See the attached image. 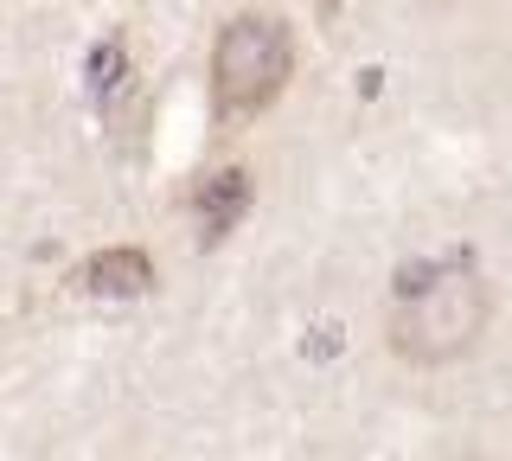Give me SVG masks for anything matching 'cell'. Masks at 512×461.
<instances>
[{
    "label": "cell",
    "mask_w": 512,
    "mask_h": 461,
    "mask_svg": "<svg viewBox=\"0 0 512 461\" xmlns=\"http://www.w3.org/2000/svg\"><path fill=\"white\" fill-rule=\"evenodd\" d=\"M493 321L487 276H474L468 263H410L397 276L391 301V353L404 365H455L474 353L480 333Z\"/></svg>",
    "instance_id": "6da1fadb"
},
{
    "label": "cell",
    "mask_w": 512,
    "mask_h": 461,
    "mask_svg": "<svg viewBox=\"0 0 512 461\" xmlns=\"http://www.w3.org/2000/svg\"><path fill=\"white\" fill-rule=\"evenodd\" d=\"M295 39L276 13H237L212 39V109L218 122H250L288 90Z\"/></svg>",
    "instance_id": "7a4b0ae2"
},
{
    "label": "cell",
    "mask_w": 512,
    "mask_h": 461,
    "mask_svg": "<svg viewBox=\"0 0 512 461\" xmlns=\"http://www.w3.org/2000/svg\"><path fill=\"white\" fill-rule=\"evenodd\" d=\"M250 199H256V186H250V173H244V167H218V173H205L199 193H192V218H199V237H205V244H224V237L244 225Z\"/></svg>",
    "instance_id": "3957f363"
},
{
    "label": "cell",
    "mask_w": 512,
    "mask_h": 461,
    "mask_svg": "<svg viewBox=\"0 0 512 461\" xmlns=\"http://www.w3.org/2000/svg\"><path fill=\"white\" fill-rule=\"evenodd\" d=\"M77 282L103 301H135V295L154 289V257L148 250H96V257L77 269Z\"/></svg>",
    "instance_id": "277c9868"
},
{
    "label": "cell",
    "mask_w": 512,
    "mask_h": 461,
    "mask_svg": "<svg viewBox=\"0 0 512 461\" xmlns=\"http://www.w3.org/2000/svg\"><path fill=\"white\" fill-rule=\"evenodd\" d=\"M84 71H90V97L103 103L109 90H116L122 77H128V45H122L116 33H109V39H103V45H96V52H90V65H84Z\"/></svg>",
    "instance_id": "5b68a950"
},
{
    "label": "cell",
    "mask_w": 512,
    "mask_h": 461,
    "mask_svg": "<svg viewBox=\"0 0 512 461\" xmlns=\"http://www.w3.org/2000/svg\"><path fill=\"white\" fill-rule=\"evenodd\" d=\"M308 7L320 13V20H333V13H340V7H346V0H308Z\"/></svg>",
    "instance_id": "8992f818"
}]
</instances>
